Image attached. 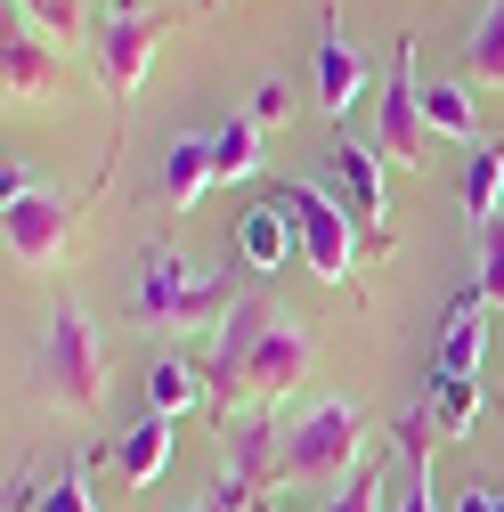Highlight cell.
<instances>
[{
  "instance_id": "17",
  "label": "cell",
  "mask_w": 504,
  "mask_h": 512,
  "mask_svg": "<svg viewBox=\"0 0 504 512\" xmlns=\"http://www.w3.org/2000/svg\"><path fill=\"white\" fill-rule=\"evenodd\" d=\"M204 187H212V139L187 131V139H171V155H163V204H171V212H196Z\"/></svg>"
},
{
  "instance_id": "26",
  "label": "cell",
  "mask_w": 504,
  "mask_h": 512,
  "mask_svg": "<svg viewBox=\"0 0 504 512\" xmlns=\"http://www.w3.org/2000/svg\"><path fill=\"white\" fill-rule=\"evenodd\" d=\"M383 496H391V480H383V472H350V480L334 488V504H326V512H383Z\"/></svg>"
},
{
  "instance_id": "21",
  "label": "cell",
  "mask_w": 504,
  "mask_h": 512,
  "mask_svg": "<svg viewBox=\"0 0 504 512\" xmlns=\"http://www.w3.org/2000/svg\"><path fill=\"white\" fill-rule=\"evenodd\" d=\"M464 74H472L480 90H504V0H488V9H480L472 41H464Z\"/></svg>"
},
{
  "instance_id": "11",
  "label": "cell",
  "mask_w": 504,
  "mask_h": 512,
  "mask_svg": "<svg viewBox=\"0 0 504 512\" xmlns=\"http://www.w3.org/2000/svg\"><path fill=\"white\" fill-rule=\"evenodd\" d=\"M0 82H9V98L41 106L57 90V57H49V33H33V17L9 9V41H0Z\"/></svg>"
},
{
  "instance_id": "23",
  "label": "cell",
  "mask_w": 504,
  "mask_h": 512,
  "mask_svg": "<svg viewBox=\"0 0 504 512\" xmlns=\"http://www.w3.org/2000/svg\"><path fill=\"white\" fill-rule=\"evenodd\" d=\"M472 293H480L488 309H504V212L480 220V277H472Z\"/></svg>"
},
{
  "instance_id": "28",
  "label": "cell",
  "mask_w": 504,
  "mask_h": 512,
  "mask_svg": "<svg viewBox=\"0 0 504 512\" xmlns=\"http://www.w3.org/2000/svg\"><path fill=\"white\" fill-rule=\"evenodd\" d=\"M448 512H496V488H464V496H456Z\"/></svg>"
},
{
  "instance_id": "8",
  "label": "cell",
  "mask_w": 504,
  "mask_h": 512,
  "mask_svg": "<svg viewBox=\"0 0 504 512\" xmlns=\"http://www.w3.org/2000/svg\"><path fill=\"white\" fill-rule=\"evenodd\" d=\"M155 49H163V17H106L98 25V82L114 98H139Z\"/></svg>"
},
{
  "instance_id": "3",
  "label": "cell",
  "mask_w": 504,
  "mask_h": 512,
  "mask_svg": "<svg viewBox=\"0 0 504 512\" xmlns=\"http://www.w3.org/2000/svg\"><path fill=\"white\" fill-rule=\"evenodd\" d=\"M41 391L49 407L90 415L106 399V342H98V317L82 301H57L49 309V334H41Z\"/></svg>"
},
{
  "instance_id": "15",
  "label": "cell",
  "mask_w": 504,
  "mask_h": 512,
  "mask_svg": "<svg viewBox=\"0 0 504 512\" xmlns=\"http://www.w3.org/2000/svg\"><path fill=\"white\" fill-rule=\"evenodd\" d=\"M456 204H464V220H472V228L504 212V147H496V139L464 147V171H456Z\"/></svg>"
},
{
  "instance_id": "18",
  "label": "cell",
  "mask_w": 504,
  "mask_h": 512,
  "mask_svg": "<svg viewBox=\"0 0 504 512\" xmlns=\"http://www.w3.org/2000/svg\"><path fill=\"white\" fill-rule=\"evenodd\" d=\"M252 171H261V122H252V114H228L220 131H212V187L252 179Z\"/></svg>"
},
{
  "instance_id": "16",
  "label": "cell",
  "mask_w": 504,
  "mask_h": 512,
  "mask_svg": "<svg viewBox=\"0 0 504 512\" xmlns=\"http://www.w3.org/2000/svg\"><path fill=\"white\" fill-rule=\"evenodd\" d=\"M163 464H171V415H155V407H147L131 431L114 439V472L131 480V488H155V472H163Z\"/></svg>"
},
{
  "instance_id": "14",
  "label": "cell",
  "mask_w": 504,
  "mask_h": 512,
  "mask_svg": "<svg viewBox=\"0 0 504 512\" xmlns=\"http://www.w3.org/2000/svg\"><path fill=\"white\" fill-rule=\"evenodd\" d=\"M318 106H326L334 122L366 106V57L342 41V25H334V17H326V33H318Z\"/></svg>"
},
{
  "instance_id": "27",
  "label": "cell",
  "mask_w": 504,
  "mask_h": 512,
  "mask_svg": "<svg viewBox=\"0 0 504 512\" xmlns=\"http://www.w3.org/2000/svg\"><path fill=\"white\" fill-rule=\"evenodd\" d=\"M244 114H252V122L269 131V122H285V114H293V90H285V82H261V90L244 98Z\"/></svg>"
},
{
  "instance_id": "5",
  "label": "cell",
  "mask_w": 504,
  "mask_h": 512,
  "mask_svg": "<svg viewBox=\"0 0 504 512\" xmlns=\"http://www.w3.org/2000/svg\"><path fill=\"white\" fill-rule=\"evenodd\" d=\"M0 228H9V261L17 269H49L57 252H66V236H74V196L17 187V196H0Z\"/></svg>"
},
{
  "instance_id": "1",
  "label": "cell",
  "mask_w": 504,
  "mask_h": 512,
  "mask_svg": "<svg viewBox=\"0 0 504 512\" xmlns=\"http://www.w3.org/2000/svg\"><path fill=\"white\" fill-rule=\"evenodd\" d=\"M236 285L220 277V269H196L179 244H155L147 261H139V277H131V317L139 326H163V334H220L228 317H236Z\"/></svg>"
},
{
  "instance_id": "31",
  "label": "cell",
  "mask_w": 504,
  "mask_h": 512,
  "mask_svg": "<svg viewBox=\"0 0 504 512\" xmlns=\"http://www.w3.org/2000/svg\"><path fill=\"white\" fill-rule=\"evenodd\" d=\"M496 512H504V488H496Z\"/></svg>"
},
{
  "instance_id": "12",
  "label": "cell",
  "mask_w": 504,
  "mask_h": 512,
  "mask_svg": "<svg viewBox=\"0 0 504 512\" xmlns=\"http://www.w3.org/2000/svg\"><path fill=\"white\" fill-rule=\"evenodd\" d=\"M480 366H488V301L464 285L456 309H448V334H439L431 374H448V382H480Z\"/></svg>"
},
{
  "instance_id": "6",
  "label": "cell",
  "mask_w": 504,
  "mask_h": 512,
  "mask_svg": "<svg viewBox=\"0 0 504 512\" xmlns=\"http://www.w3.org/2000/svg\"><path fill=\"white\" fill-rule=\"evenodd\" d=\"M277 407H252V415H236V431H228V480L212 488V504L220 512H261V488H269V472H277Z\"/></svg>"
},
{
  "instance_id": "10",
  "label": "cell",
  "mask_w": 504,
  "mask_h": 512,
  "mask_svg": "<svg viewBox=\"0 0 504 512\" xmlns=\"http://www.w3.org/2000/svg\"><path fill=\"white\" fill-rule=\"evenodd\" d=\"M423 82H415V41L399 49V74L383 82V131H374V147H383L391 163H407L415 171V155H423Z\"/></svg>"
},
{
  "instance_id": "22",
  "label": "cell",
  "mask_w": 504,
  "mask_h": 512,
  "mask_svg": "<svg viewBox=\"0 0 504 512\" xmlns=\"http://www.w3.org/2000/svg\"><path fill=\"white\" fill-rule=\"evenodd\" d=\"M423 122L448 131V139H464V147H480V122H472V90L464 82H423Z\"/></svg>"
},
{
  "instance_id": "25",
  "label": "cell",
  "mask_w": 504,
  "mask_h": 512,
  "mask_svg": "<svg viewBox=\"0 0 504 512\" xmlns=\"http://www.w3.org/2000/svg\"><path fill=\"white\" fill-rule=\"evenodd\" d=\"M9 9L33 17L49 41H74V33H82V0H9Z\"/></svg>"
},
{
  "instance_id": "2",
  "label": "cell",
  "mask_w": 504,
  "mask_h": 512,
  "mask_svg": "<svg viewBox=\"0 0 504 512\" xmlns=\"http://www.w3.org/2000/svg\"><path fill=\"white\" fill-rule=\"evenodd\" d=\"M358 447H366V407L326 391V399H309L285 431V456H277V480H301V488H318V480H350L358 472Z\"/></svg>"
},
{
  "instance_id": "13",
  "label": "cell",
  "mask_w": 504,
  "mask_h": 512,
  "mask_svg": "<svg viewBox=\"0 0 504 512\" xmlns=\"http://www.w3.org/2000/svg\"><path fill=\"white\" fill-rule=\"evenodd\" d=\"M236 252L261 277H277L293 252H301V228H293V212L277 204V196H261V204H244V220H236Z\"/></svg>"
},
{
  "instance_id": "32",
  "label": "cell",
  "mask_w": 504,
  "mask_h": 512,
  "mask_svg": "<svg viewBox=\"0 0 504 512\" xmlns=\"http://www.w3.org/2000/svg\"><path fill=\"white\" fill-rule=\"evenodd\" d=\"M212 9H220V0H212Z\"/></svg>"
},
{
  "instance_id": "7",
  "label": "cell",
  "mask_w": 504,
  "mask_h": 512,
  "mask_svg": "<svg viewBox=\"0 0 504 512\" xmlns=\"http://www.w3.org/2000/svg\"><path fill=\"white\" fill-rule=\"evenodd\" d=\"M309 358H318V342H309L293 317H277V326L252 342V358H244V391H252V407H285L301 382H309Z\"/></svg>"
},
{
  "instance_id": "20",
  "label": "cell",
  "mask_w": 504,
  "mask_h": 512,
  "mask_svg": "<svg viewBox=\"0 0 504 512\" xmlns=\"http://www.w3.org/2000/svg\"><path fill=\"white\" fill-rule=\"evenodd\" d=\"M147 407L179 423L187 407H212V399H204V382H196V366H187V358H147Z\"/></svg>"
},
{
  "instance_id": "24",
  "label": "cell",
  "mask_w": 504,
  "mask_h": 512,
  "mask_svg": "<svg viewBox=\"0 0 504 512\" xmlns=\"http://www.w3.org/2000/svg\"><path fill=\"white\" fill-rule=\"evenodd\" d=\"M33 512H98V504H90V472H82V464H57Z\"/></svg>"
},
{
  "instance_id": "19",
  "label": "cell",
  "mask_w": 504,
  "mask_h": 512,
  "mask_svg": "<svg viewBox=\"0 0 504 512\" xmlns=\"http://www.w3.org/2000/svg\"><path fill=\"white\" fill-rule=\"evenodd\" d=\"M423 415H431L439 439H472V423H480V382H448V374H431Z\"/></svg>"
},
{
  "instance_id": "9",
  "label": "cell",
  "mask_w": 504,
  "mask_h": 512,
  "mask_svg": "<svg viewBox=\"0 0 504 512\" xmlns=\"http://www.w3.org/2000/svg\"><path fill=\"white\" fill-rule=\"evenodd\" d=\"M383 163H391L383 147H358V139H342V147L326 155V196H334V204L350 196V220H358L366 236H391V228H383Z\"/></svg>"
},
{
  "instance_id": "4",
  "label": "cell",
  "mask_w": 504,
  "mask_h": 512,
  "mask_svg": "<svg viewBox=\"0 0 504 512\" xmlns=\"http://www.w3.org/2000/svg\"><path fill=\"white\" fill-rule=\"evenodd\" d=\"M277 204L301 228V261L318 269L326 285H350V269H358V220L326 196V187H309V179H277Z\"/></svg>"
},
{
  "instance_id": "30",
  "label": "cell",
  "mask_w": 504,
  "mask_h": 512,
  "mask_svg": "<svg viewBox=\"0 0 504 512\" xmlns=\"http://www.w3.org/2000/svg\"><path fill=\"white\" fill-rule=\"evenodd\" d=\"M196 512H220V504H212V496H204V504H196Z\"/></svg>"
},
{
  "instance_id": "29",
  "label": "cell",
  "mask_w": 504,
  "mask_h": 512,
  "mask_svg": "<svg viewBox=\"0 0 504 512\" xmlns=\"http://www.w3.org/2000/svg\"><path fill=\"white\" fill-rule=\"evenodd\" d=\"M114 17H139V9H131V0H114Z\"/></svg>"
}]
</instances>
